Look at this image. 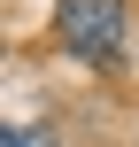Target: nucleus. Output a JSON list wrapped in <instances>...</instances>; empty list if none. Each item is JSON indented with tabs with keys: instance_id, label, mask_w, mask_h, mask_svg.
I'll return each instance as SVG.
<instances>
[{
	"instance_id": "nucleus-1",
	"label": "nucleus",
	"mask_w": 139,
	"mask_h": 147,
	"mask_svg": "<svg viewBox=\"0 0 139 147\" xmlns=\"http://www.w3.org/2000/svg\"><path fill=\"white\" fill-rule=\"evenodd\" d=\"M54 31H62V47L85 54V62H116V54H124V8H116V0H62Z\"/></svg>"
},
{
	"instance_id": "nucleus-2",
	"label": "nucleus",
	"mask_w": 139,
	"mask_h": 147,
	"mask_svg": "<svg viewBox=\"0 0 139 147\" xmlns=\"http://www.w3.org/2000/svg\"><path fill=\"white\" fill-rule=\"evenodd\" d=\"M8 147H46V132H31V124H15V132H8Z\"/></svg>"
}]
</instances>
